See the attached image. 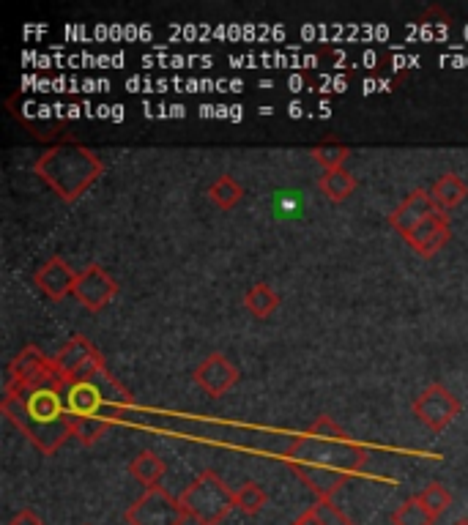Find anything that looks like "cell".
<instances>
[{"label": "cell", "instance_id": "e0dca14e", "mask_svg": "<svg viewBox=\"0 0 468 525\" xmlns=\"http://www.w3.org/2000/svg\"><path fill=\"white\" fill-rule=\"evenodd\" d=\"M302 206V200H299V195H293V192H280L277 195V208H280V214H293L296 208Z\"/></svg>", "mask_w": 468, "mask_h": 525}, {"label": "cell", "instance_id": "8fae6325", "mask_svg": "<svg viewBox=\"0 0 468 525\" xmlns=\"http://www.w3.org/2000/svg\"><path fill=\"white\" fill-rule=\"evenodd\" d=\"M266 501H269V498H266V493H263L255 482L244 484L239 493H236V506H239L241 512H247V515L260 512V509L266 506Z\"/></svg>", "mask_w": 468, "mask_h": 525}, {"label": "cell", "instance_id": "d6986e66", "mask_svg": "<svg viewBox=\"0 0 468 525\" xmlns=\"http://www.w3.org/2000/svg\"><path fill=\"white\" fill-rule=\"evenodd\" d=\"M318 159H323V162H329V165H332L334 159H337V162H340V159H343L345 156V151L343 148H337V151H326V148H318Z\"/></svg>", "mask_w": 468, "mask_h": 525}, {"label": "cell", "instance_id": "9c48e42d", "mask_svg": "<svg viewBox=\"0 0 468 525\" xmlns=\"http://www.w3.org/2000/svg\"><path fill=\"white\" fill-rule=\"evenodd\" d=\"M416 501L425 506L430 515L438 517V515H444L449 506H452V495L447 493V487H441L438 482H433L430 487H427L425 493L416 495Z\"/></svg>", "mask_w": 468, "mask_h": 525}, {"label": "cell", "instance_id": "ba28073f", "mask_svg": "<svg viewBox=\"0 0 468 525\" xmlns=\"http://www.w3.org/2000/svg\"><path fill=\"white\" fill-rule=\"evenodd\" d=\"M129 471H132V476H135L137 482H143L146 487H156V482L165 474V463H162L156 454H140Z\"/></svg>", "mask_w": 468, "mask_h": 525}, {"label": "cell", "instance_id": "30bf717a", "mask_svg": "<svg viewBox=\"0 0 468 525\" xmlns=\"http://www.w3.org/2000/svg\"><path fill=\"white\" fill-rule=\"evenodd\" d=\"M433 520H436V517L430 515L416 498L406 501V504L395 512V525H433Z\"/></svg>", "mask_w": 468, "mask_h": 525}, {"label": "cell", "instance_id": "8992f818", "mask_svg": "<svg viewBox=\"0 0 468 525\" xmlns=\"http://www.w3.org/2000/svg\"><path fill=\"white\" fill-rule=\"evenodd\" d=\"M39 282H42V290H47L52 299H61L63 293L69 290V285H74L69 268L63 266L61 260H52L50 266L39 274Z\"/></svg>", "mask_w": 468, "mask_h": 525}, {"label": "cell", "instance_id": "4fadbf2b", "mask_svg": "<svg viewBox=\"0 0 468 525\" xmlns=\"http://www.w3.org/2000/svg\"><path fill=\"white\" fill-rule=\"evenodd\" d=\"M208 375H211L214 381H219L222 392L228 389L230 383L236 381V372H233V367H228V364H225V359H219V356H214V359L208 361L206 367H203V370H200L195 378H208Z\"/></svg>", "mask_w": 468, "mask_h": 525}, {"label": "cell", "instance_id": "5bb4252c", "mask_svg": "<svg viewBox=\"0 0 468 525\" xmlns=\"http://www.w3.org/2000/svg\"><path fill=\"white\" fill-rule=\"evenodd\" d=\"M433 192H436V200H441L444 206H455V203L463 200V195H466V186L460 184L455 175H447L444 181H438Z\"/></svg>", "mask_w": 468, "mask_h": 525}, {"label": "cell", "instance_id": "7a4b0ae2", "mask_svg": "<svg viewBox=\"0 0 468 525\" xmlns=\"http://www.w3.org/2000/svg\"><path fill=\"white\" fill-rule=\"evenodd\" d=\"M184 506L173 495L165 493L159 484L148 487V493L126 509V523L129 525H181L184 523Z\"/></svg>", "mask_w": 468, "mask_h": 525}, {"label": "cell", "instance_id": "ffe728a7", "mask_svg": "<svg viewBox=\"0 0 468 525\" xmlns=\"http://www.w3.org/2000/svg\"><path fill=\"white\" fill-rule=\"evenodd\" d=\"M452 525H468V520H458V523H452Z\"/></svg>", "mask_w": 468, "mask_h": 525}, {"label": "cell", "instance_id": "2e32d148", "mask_svg": "<svg viewBox=\"0 0 468 525\" xmlns=\"http://www.w3.org/2000/svg\"><path fill=\"white\" fill-rule=\"evenodd\" d=\"M211 195H214V200H217L219 206L228 208V206H233L236 200H239L241 192L236 189V186H233V181H230V178H222V181H219V184L211 189Z\"/></svg>", "mask_w": 468, "mask_h": 525}, {"label": "cell", "instance_id": "6da1fadb", "mask_svg": "<svg viewBox=\"0 0 468 525\" xmlns=\"http://www.w3.org/2000/svg\"><path fill=\"white\" fill-rule=\"evenodd\" d=\"M178 501L184 506L187 517H195L200 525H217L236 506V493H230L217 474L206 471L198 482L187 487V493Z\"/></svg>", "mask_w": 468, "mask_h": 525}, {"label": "cell", "instance_id": "3957f363", "mask_svg": "<svg viewBox=\"0 0 468 525\" xmlns=\"http://www.w3.org/2000/svg\"><path fill=\"white\" fill-rule=\"evenodd\" d=\"M25 411H28V416H33L36 422L52 424L58 422L63 413H66V405L61 402L58 392H52V389H36V392L28 397V402H25Z\"/></svg>", "mask_w": 468, "mask_h": 525}, {"label": "cell", "instance_id": "9a60e30c", "mask_svg": "<svg viewBox=\"0 0 468 525\" xmlns=\"http://www.w3.org/2000/svg\"><path fill=\"white\" fill-rule=\"evenodd\" d=\"M247 304H250L255 315H269L271 309L277 307V299L271 296V290L266 288V285H258V288L247 296Z\"/></svg>", "mask_w": 468, "mask_h": 525}, {"label": "cell", "instance_id": "ac0fdd59", "mask_svg": "<svg viewBox=\"0 0 468 525\" xmlns=\"http://www.w3.org/2000/svg\"><path fill=\"white\" fill-rule=\"evenodd\" d=\"M11 525H44L42 517L36 515V512H31V509H22L20 515L11 520Z\"/></svg>", "mask_w": 468, "mask_h": 525}, {"label": "cell", "instance_id": "277c9868", "mask_svg": "<svg viewBox=\"0 0 468 525\" xmlns=\"http://www.w3.org/2000/svg\"><path fill=\"white\" fill-rule=\"evenodd\" d=\"M94 277H96V268H91L83 279H77V282H74V293L80 296L83 304H88L91 309H99L104 301L113 296L115 285H113V279H107L104 274L99 282H94Z\"/></svg>", "mask_w": 468, "mask_h": 525}, {"label": "cell", "instance_id": "7c38bea8", "mask_svg": "<svg viewBox=\"0 0 468 525\" xmlns=\"http://www.w3.org/2000/svg\"><path fill=\"white\" fill-rule=\"evenodd\" d=\"M321 189L326 192V195L332 197V200H343L351 189H354V178L345 173H337V170H332V173L323 175L321 181Z\"/></svg>", "mask_w": 468, "mask_h": 525}, {"label": "cell", "instance_id": "52a82bcc", "mask_svg": "<svg viewBox=\"0 0 468 525\" xmlns=\"http://www.w3.org/2000/svg\"><path fill=\"white\" fill-rule=\"evenodd\" d=\"M293 525H354L345 515H340L329 501H321L318 506L307 509Z\"/></svg>", "mask_w": 468, "mask_h": 525}, {"label": "cell", "instance_id": "5b68a950", "mask_svg": "<svg viewBox=\"0 0 468 525\" xmlns=\"http://www.w3.org/2000/svg\"><path fill=\"white\" fill-rule=\"evenodd\" d=\"M99 405H102V392L88 381L74 383L72 392H69V400H66V408L77 419H91Z\"/></svg>", "mask_w": 468, "mask_h": 525}]
</instances>
